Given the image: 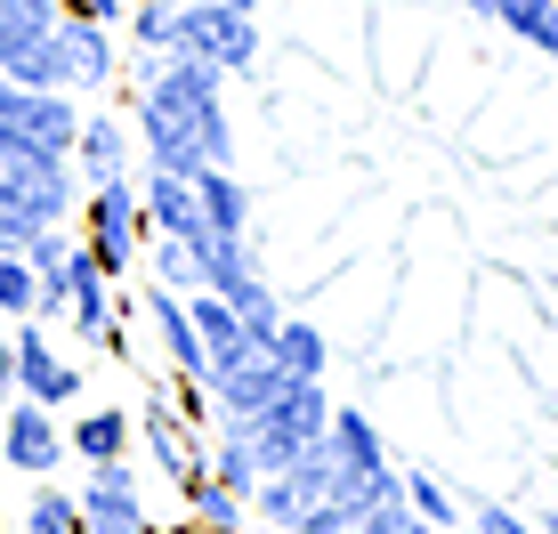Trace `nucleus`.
<instances>
[{"label": "nucleus", "mask_w": 558, "mask_h": 534, "mask_svg": "<svg viewBox=\"0 0 558 534\" xmlns=\"http://www.w3.org/2000/svg\"><path fill=\"white\" fill-rule=\"evenodd\" d=\"M130 422H138V446H146V462L162 470L170 486H186V478H203V429L186 422L179 405H170V389H154L138 413H130Z\"/></svg>", "instance_id": "obj_8"}, {"label": "nucleus", "mask_w": 558, "mask_h": 534, "mask_svg": "<svg viewBox=\"0 0 558 534\" xmlns=\"http://www.w3.org/2000/svg\"><path fill=\"white\" fill-rule=\"evenodd\" d=\"M227 308H235V324H243V340H259V349H267V340H276V324H283V300L267 292V276H259V283H243V292L227 300Z\"/></svg>", "instance_id": "obj_25"}, {"label": "nucleus", "mask_w": 558, "mask_h": 534, "mask_svg": "<svg viewBox=\"0 0 558 534\" xmlns=\"http://www.w3.org/2000/svg\"><path fill=\"white\" fill-rule=\"evenodd\" d=\"M57 16H89V25H122L130 0H57Z\"/></svg>", "instance_id": "obj_28"}, {"label": "nucleus", "mask_w": 558, "mask_h": 534, "mask_svg": "<svg viewBox=\"0 0 558 534\" xmlns=\"http://www.w3.org/2000/svg\"><path fill=\"white\" fill-rule=\"evenodd\" d=\"M219 9H235V16H259V0H219Z\"/></svg>", "instance_id": "obj_32"}, {"label": "nucleus", "mask_w": 558, "mask_h": 534, "mask_svg": "<svg viewBox=\"0 0 558 534\" xmlns=\"http://www.w3.org/2000/svg\"><path fill=\"white\" fill-rule=\"evenodd\" d=\"M138 155L154 170H235V122H227V73L203 65V57H179L170 49L162 82L138 89Z\"/></svg>", "instance_id": "obj_1"}, {"label": "nucleus", "mask_w": 558, "mask_h": 534, "mask_svg": "<svg viewBox=\"0 0 558 534\" xmlns=\"http://www.w3.org/2000/svg\"><path fill=\"white\" fill-rule=\"evenodd\" d=\"M138 446V422H130L122 405H89V413H73V429H65V453L73 462H122V453Z\"/></svg>", "instance_id": "obj_15"}, {"label": "nucleus", "mask_w": 558, "mask_h": 534, "mask_svg": "<svg viewBox=\"0 0 558 534\" xmlns=\"http://www.w3.org/2000/svg\"><path fill=\"white\" fill-rule=\"evenodd\" d=\"M146 283H162V292H203V259H195V243H179V235H146Z\"/></svg>", "instance_id": "obj_21"}, {"label": "nucleus", "mask_w": 558, "mask_h": 534, "mask_svg": "<svg viewBox=\"0 0 558 534\" xmlns=\"http://www.w3.org/2000/svg\"><path fill=\"white\" fill-rule=\"evenodd\" d=\"M33 300H41V276L25 267V252H0V316L25 324V316H33Z\"/></svg>", "instance_id": "obj_26"}, {"label": "nucleus", "mask_w": 558, "mask_h": 534, "mask_svg": "<svg viewBox=\"0 0 558 534\" xmlns=\"http://www.w3.org/2000/svg\"><path fill=\"white\" fill-rule=\"evenodd\" d=\"M195 195H203L210 235H252V186L235 170H195Z\"/></svg>", "instance_id": "obj_20"}, {"label": "nucleus", "mask_w": 558, "mask_h": 534, "mask_svg": "<svg viewBox=\"0 0 558 534\" xmlns=\"http://www.w3.org/2000/svg\"><path fill=\"white\" fill-rule=\"evenodd\" d=\"M9 397H16V349H9V332H0V413H9Z\"/></svg>", "instance_id": "obj_30"}, {"label": "nucleus", "mask_w": 558, "mask_h": 534, "mask_svg": "<svg viewBox=\"0 0 558 534\" xmlns=\"http://www.w3.org/2000/svg\"><path fill=\"white\" fill-rule=\"evenodd\" d=\"M195 259H203V292H219V300H235L243 283H259V276H267L252 235H210Z\"/></svg>", "instance_id": "obj_18"}, {"label": "nucleus", "mask_w": 558, "mask_h": 534, "mask_svg": "<svg viewBox=\"0 0 558 534\" xmlns=\"http://www.w3.org/2000/svg\"><path fill=\"white\" fill-rule=\"evenodd\" d=\"M0 122L16 130V138L49 146V155H73V130H82V106H73V89H25L0 73Z\"/></svg>", "instance_id": "obj_9"}, {"label": "nucleus", "mask_w": 558, "mask_h": 534, "mask_svg": "<svg viewBox=\"0 0 558 534\" xmlns=\"http://www.w3.org/2000/svg\"><path fill=\"white\" fill-rule=\"evenodd\" d=\"M73 179L82 186L138 179V138H130L122 113H82V130H73Z\"/></svg>", "instance_id": "obj_12"}, {"label": "nucleus", "mask_w": 558, "mask_h": 534, "mask_svg": "<svg viewBox=\"0 0 558 534\" xmlns=\"http://www.w3.org/2000/svg\"><path fill=\"white\" fill-rule=\"evenodd\" d=\"M0 462L25 470V478H57V470H65V429H57V413L33 405V397H9V413H0Z\"/></svg>", "instance_id": "obj_10"}, {"label": "nucleus", "mask_w": 558, "mask_h": 534, "mask_svg": "<svg viewBox=\"0 0 558 534\" xmlns=\"http://www.w3.org/2000/svg\"><path fill=\"white\" fill-rule=\"evenodd\" d=\"M283 389H292V373H283L259 340H243L235 356H219L210 380H203V397H210V413H219V422H252V413H267Z\"/></svg>", "instance_id": "obj_6"}, {"label": "nucleus", "mask_w": 558, "mask_h": 534, "mask_svg": "<svg viewBox=\"0 0 558 534\" xmlns=\"http://www.w3.org/2000/svg\"><path fill=\"white\" fill-rule=\"evenodd\" d=\"M534 57H550V65H558V0H550V16H543V33H534Z\"/></svg>", "instance_id": "obj_31"}, {"label": "nucleus", "mask_w": 558, "mask_h": 534, "mask_svg": "<svg viewBox=\"0 0 558 534\" xmlns=\"http://www.w3.org/2000/svg\"><path fill=\"white\" fill-rule=\"evenodd\" d=\"M267 356H276L292 380H324V373H332V332H324L316 316H292V308H283L276 340H267Z\"/></svg>", "instance_id": "obj_16"}, {"label": "nucleus", "mask_w": 558, "mask_h": 534, "mask_svg": "<svg viewBox=\"0 0 558 534\" xmlns=\"http://www.w3.org/2000/svg\"><path fill=\"white\" fill-rule=\"evenodd\" d=\"M138 203H146V227H154V235H179V243H195V252L210 243V219H203L195 179H179V170H154V162H146Z\"/></svg>", "instance_id": "obj_13"}, {"label": "nucleus", "mask_w": 558, "mask_h": 534, "mask_svg": "<svg viewBox=\"0 0 558 534\" xmlns=\"http://www.w3.org/2000/svg\"><path fill=\"white\" fill-rule=\"evenodd\" d=\"M179 502H186V519H195V534H243V526H252V502H243L235 486H219L210 470L179 486Z\"/></svg>", "instance_id": "obj_19"}, {"label": "nucleus", "mask_w": 558, "mask_h": 534, "mask_svg": "<svg viewBox=\"0 0 558 534\" xmlns=\"http://www.w3.org/2000/svg\"><path fill=\"white\" fill-rule=\"evenodd\" d=\"M146 203H138V179H106V186H82V252L106 267L113 283L138 267L146 252Z\"/></svg>", "instance_id": "obj_4"}, {"label": "nucleus", "mask_w": 558, "mask_h": 534, "mask_svg": "<svg viewBox=\"0 0 558 534\" xmlns=\"http://www.w3.org/2000/svg\"><path fill=\"white\" fill-rule=\"evenodd\" d=\"M405 510H413V519H429L437 534L461 526V502L446 494V478H437V470H405Z\"/></svg>", "instance_id": "obj_24"}, {"label": "nucleus", "mask_w": 558, "mask_h": 534, "mask_svg": "<svg viewBox=\"0 0 558 534\" xmlns=\"http://www.w3.org/2000/svg\"><path fill=\"white\" fill-rule=\"evenodd\" d=\"M324 446L340 453V470H356V478H373V470H389V437L364 405H332V429H324Z\"/></svg>", "instance_id": "obj_17"}, {"label": "nucleus", "mask_w": 558, "mask_h": 534, "mask_svg": "<svg viewBox=\"0 0 558 534\" xmlns=\"http://www.w3.org/2000/svg\"><path fill=\"white\" fill-rule=\"evenodd\" d=\"M243 534H292V526H243Z\"/></svg>", "instance_id": "obj_34"}, {"label": "nucleus", "mask_w": 558, "mask_h": 534, "mask_svg": "<svg viewBox=\"0 0 558 534\" xmlns=\"http://www.w3.org/2000/svg\"><path fill=\"white\" fill-rule=\"evenodd\" d=\"M0 534H9V519H0Z\"/></svg>", "instance_id": "obj_37"}, {"label": "nucleus", "mask_w": 558, "mask_h": 534, "mask_svg": "<svg viewBox=\"0 0 558 534\" xmlns=\"http://www.w3.org/2000/svg\"><path fill=\"white\" fill-rule=\"evenodd\" d=\"M534 534H558V502H550V510H543V526H534Z\"/></svg>", "instance_id": "obj_33"}, {"label": "nucleus", "mask_w": 558, "mask_h": 534, "mask_svg": "<svg viewBox=\"0 0 558 534\" xmlns=\"http://www.w3.org/2000/svg\"><path fill=\"white\" fill-rule=\"evenodd\" d=\"M49 162H65V155H49V146L16 138V130L0 122V170H9V179H33V170H49Z\"/></svg>", "instance_id": "obj_27"}, {"label": "nucleus", "mask_w": 558, "mask_h": 534, "mask_svg": "<svg viewBox=\"0 0 558 534\" xmlns=\"http://www.w3.org/2000/svg\"><path fill=\"white\" fill-rule=\"evenodd\" d=\"M9 349H16V397H33V405H49V413H82V389H89V373L73 365V356H57V340H49V324H9Z\"/></svg>", "instance_id": "obj_5"}, {"label": "nucleus", "mask_w": 558, "mask_h": 534, "mask_svg": "<svg viewBox=\"0 0 558 534\" xmlns=\"http://www.w3.org/2000/svg\"><path fill=\"white\" fill-rule=\"evenodd\" d=\"M73 494H82V526H89V534H154V519H146V494H138V470H130V453H122V462H89Z\"/></svg>", "instance_id": "obj_7"}, {"label": "nucleus", "mask_w": 558, "mask_h": 534, "mask_svg": "<svg viewBox=\"0 0 558 534\" xmlns=\"http://www.w3.org/2000/svg\"><path fill=\"white\" fill-rule=\"evenodd\" d=\"M122 25H89V16H57V57H65V89L73 98H98L122 82Z\"/></svg>", "instance_id": "obj_11"}, {"label": "nucleus", "mask_w": 558, "mask_h": 534, "mask_svg": "<svg viewBox=\"0 0 558 534\" xmlns=\"http://www.w3.org/2000/svg\"><path fill=\"white\" fill-rule=\"evenodd\" d=\"M162 9H179V0H162Z\"/></svg>", "instance_id": "obj_36"}, {"label": "nucleus", "mask_w": 558, "mask_h": 534, "mask_svg": "<svg viewBox=\"0 0 558 534\" xmlns=\"http://www.w3.org/2000/svg\"><path fill=\"white\" fill-rule=\"evenodd\" d=\"M16 534H89L82 526V494H65V486L41 478V494L25 502V526H16Z\"/></svg>", "instance_id": "obj_23"}, {"label": "nucleus", "mask_w": 558, "mask_h": 534, "mask_svg": "<svg viewBox=\"0 0 558 534\" xmlns=\"http://www.w3.org/2000/svg\"><path fill=\"white\" fill-rule=\"evenodd\" d=\"M146 324H154V340H162L170 373H179V380H210V349H203V332H195V316H186L179 292L146 283Z\"/></svg>", "instance_id": "obj_14"}, {"label": "nucleus", "mask_w": 558, "mask_h": 534, "mask_svg": "<svg viewBox=\"0 0 558 534\" xmlns=\"http://www.w3.org/2000/svg\"><path fill=\"white\" fill-rule=\"evenodd\" d=\"M186 316H195V332H203L210 365H219V356H235V349H243V324H235V308H227L219 292H186Z\"/></svg>", "instance_id": "obj_22"}, {"label": "nucleus", "mask_w": 558, "mask_h": 534, "mask_svg": "<svg viewBox=\"0 0 558 534\" xmlns=\"http://www.w3.org/2000/svg\"><path fill=\"white\" fill-rule=\"evenodd\" d=\"M324 429H332V389H324V380H292V389H283L267 413H252V422H243L259 478H267V470H292Z\"/></svg>", "instance_id": "obj_3"}, {"label": "nucleus", "mask_w": 558, "mask_h": 534, "mask_svg": "<svg viewBox=\"0 0 558 534\" xmlns=\"http://www.w3.org/2000/svg\"><path fill=\"white\" fill-rule=\"evenodd\" d=\"M470 526H477V534H534V526L518 519V510H502V502H477V510H470Z\"/></svg>", "instance_id": "obj_29"}, {"label": "nucleus", "mask_w": 558, "mask_h": 534, "mask_svg": "<svg viewBox=\"0 0 558 534\" xmlns=\"http://www.w3.org/2000/svg\"><path fill=\"white\" fill-rule=\"evenodd\" d=\"M170 49L219 65L227 82H252L259 57H267V33H259V16H235V9H219V0H179V9H170Z\"/></svg>", "instance_id": "obj_2"}, {"label": "nucleus", "mask_w": 558, "mask_h": 534, "mask_svg": "<svg viewBox=\"0 0 558 534\" xmlns=\"http://www.w3.org/2000/svg\"><path fill=\"white\" fill-rule=\"evenodd\" d=\"M33 9H57V0H33Z\"/></svg>", "instance_id": "obj_35"}]
</instances>
